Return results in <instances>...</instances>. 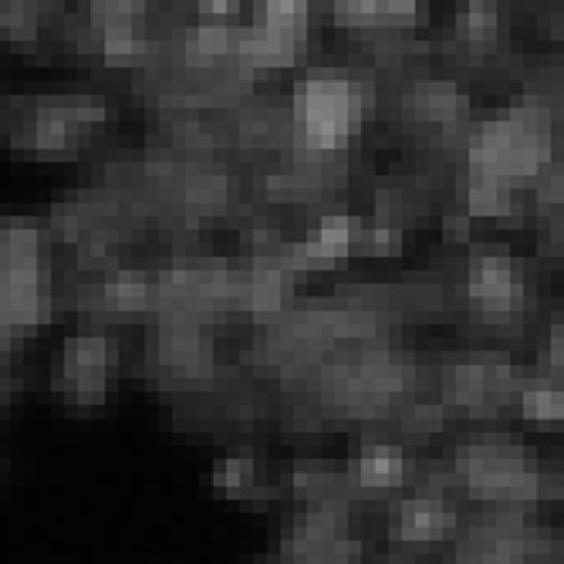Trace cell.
Returning a JSON list of instances; mask_svg holds the SVG:
<instances>
[{
  "label": "cell",
  "instance_id": "obj_6",
  "mask_svg": "<svg viewBox=\"0 0 564 564\" xmlns=\"http://www.w3.org/2000/svg\"><path fill=\"white\" fill-rule=\"evenodd\" d=\"M234 142L243 152H278L291 145V112L274 98L237 101V116L230 129Z\"/></svg>",
  "mask_w": 564,
  "mask_h": 564
},
{
  "label": "cell",
  "instance_id": "obj_9",
  "mask_svg": "<svg viewBox=\"0 0 564 564\" xmlns=\"http://www.w3.org/2000/svg\"><path fill=\"white\" fill-rule=\"evenodd\" d=\"M258 24L307 44V31H312V0H264Z\"/></svg>",
  "mask_w": 564,
  "mask_h": 564
},
{
  "label": "cell",
  "instance_id": "obj_4",
  "mask_svg": "<svg viewBox=\"0 0 564 564\" xmlns=\"http://www.w3.org/2000/svg\"><path fill=\"white\" fill-rule=\"evenodd\" d=\"M456 214H464L470 224H514L521 214L518 183L464 160L456 176Z\"/></svg>",
  "mask_w": 564,
  "mask_h": 564
},
{
  "label": "cell",
  "instance_id": "obj_12",
  "mask_svg": "<svg viewBox=\"0 0 564 564\" xmlns=\"http://www.w3.org/2000/svg\"><path fill=\"white\" fill-rule=\"evenodd\" d=\"M379 4L382 0H328V11L341 28L372 41L379 28Z\"/></svg>",
  "mask_w": 564,
  "mask_h": 564
},
{
  "label": "cell",
  "instance_id": "obj_8",
  "mask_svg": "<svg viewBox=\"0 0 564 564\" xmlns=\"http://www.w3.org/2000/svg\"><path fill=\"white\" fill-rule=\"evenodd\" d=\"M47 234L24 220H0V281L47 271Z\"/></svg>",
  "mask_w": 564,
  "mask_h": 564
},
{
  "label": "cell",
  "instance_id": "obj_15",
  "mask_svg": "<svg viewBox=\"0 0 564 564\" xmlns=\"http://www.w3.org/2000/svg\"><path fill=\"white\" fill-rule=\"evenodd\" d=\"M193 4L203 11V14H210V18H234V14H240V8H243V0H193Z\"/></svg>",
  "mask_w": 564,
  "mask_h": 564
},
{
  "label": "cell",
  "instance_id": "obj_11",
  "mask_svg": "<svg viewBox=\"0 0 564 564\" xmlns=\"http://www.w3.org/2000/svg\"><path fill=\"white\" fill-rule=\"evenodd\" d=\"M426 14H430V0H382L379 28L372 41L389 34H416V28L426 24Z\"/></svg>",
  "mask_w": 564,
  "mask_h": 564
},
{
  "label": "cell",
  "instance_id": "obj_2",
  "mask_svg": "<svg viewBox=\"0 0 564 564\" xmlns=\"http://www.w3.org/2000/svg\"><path fill=\"white\" fill-rule=\"evenodd\" d=\"M510 58V24L503 8H459L449 34V62L459 72H497Z\"/></svg>",
  "mask_w": 564,
  "mask_h": 564
},
{
  "label": "cell",
  "instance_id": "obj_7",
  "mask_svg": "<svg viewBox=\"0 0 564 564\" xmlns=\"http://www.w3.org/2000/svg\"><path fill=\"white\" fill-rule=\"evenodd\" d=\"M459 521L456 497L420 490L416 497H405L395 514V534L405 544H433L449 534Z\"/></svg>",
  "mask_w": 564,
  "mask_h": 564
},
{
  "label": "cell",
  "instance_id": "obj_3",
  "mask_svg": "<svg viewBox=\"0 0 564 564\" xmlns=\"http://www.w3.org/2000/svg\"><path fill=\"white\" fill-rule=\"evenodd\" d=\"M436 183L426 173H392L376 183L372 196V224L389 230H413L433 217Z\"/></svg>",
  "mask_w": 564,
  "mask_h": 564
},
{
  "label": "cell",
  "instance_id": "obj_13",
  "mask_svg": "<svg viewBox=\"0 0 564 564\" xmlns=\"http://www.w3.org/2000/svg\"><path fill=\"white\" fill-rule=\"evenodd\" d=\"M405 234L379 227V224H355L351 230V253H366V258H395L402 250Z\"/></svg>",
  "mask_w": 564,
  "mask_h": 564
},
{
  "label": "cell",
  "instance_id": "obj_5",
  "mask_svg": "<svg viewBox=\"0 0 564 564\" xmlns=\"http://www.w3.org/2000/svg\"><path fill=\"white\" fill-rule=\"evenodd\" d=\"M55 315V291H51V271L18 274L0 281V322L18 338L44 332Z\"/></svg>",
  "mask_w": 564,
  "mask_h": 564
},
{
  "label": "cell",
  "instance_id": "obj_14",
  "mask_svg": "<svg viewBox=\"0 0 564 564\" xmlns=\"http://www.w3.org/2000/svg\"><path fill=\"white\" fill-rule=\"evenodd\" d=\"M518 405L528 420H541V423L561 420V392L551 389V382H531L528 379V386L518 395Z\"/></svg>",
  "mask_w": 564,
  "mask_h": 564
},
{
  "label": "cell",
  "instance_id": "obj_16",
  "mask_svg": "<svg viewBox=\"0 0 564 564\" xmlns=\"http://www.w3.org/2000/svg\"><path fill=\"white\" fill-rule=\"evenodd\" d=\"M0 405H4V395H0Z\"/></svg>",
  "mask_w": 564,
  "mask_h": 564
},
{
  "label": "cell",
  "instance_id": "obj_10",
  "mask_svg": "<svg viewBox=\"0 0 564 564\" xmlns=\"http://www.w3.org/2000/svg\"><path fill=\"white\" fill-rule=\"evenodd\" d=\"M156 0H88V34L101 31V28H126V24H139Z\"/></svg>",
  "mask_w": 564,
  "mask_h": 564
},
{
  "label": "cell",
  "instance_id": "obj_1",
  "mask_svg": "<svg viewBox=\"0 0 564 564\" xmlns=\"http://www.w3.org/2000/svg\"><path fill=\"white\" fill-rule=\"evenodd\" d=\"M109 119V101L91 91L0 98V142L37 160H72L88 132Z\"/></svg>",
  "mask_w": 564,
  "mask_h": 564
}]
</instances>
